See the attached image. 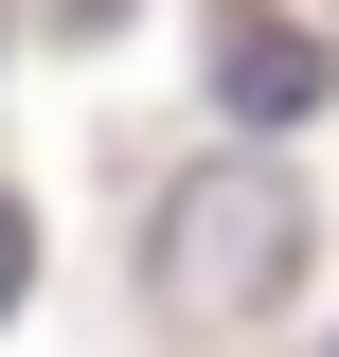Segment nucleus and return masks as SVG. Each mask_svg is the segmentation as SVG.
Masks as SVG:
<instances>
[{
    "instance_id": "1",
    "label": "nucleus",
    "mask_w": 339,
    "mask_h": 357,
    "mask_svg": "<svg viewBox=\"0 0 339 357\" xmlns=\"http://www.w3.org/2000/svg\"><path fill=\"white\" fill-rule=\"evenodd\" d=\"M286 268H303V197H286L268 161L179 178V215H161V304H179V321H250V304H286Z\"/></svg>"
},
{
    "instance_id": "2",
    "label": "nucleus",
    "mask_w": 339,
    "mask_h": 357,
    "mask_svg": "<svg viewBox=\"0 0 339 357\" xmlns=\"http://www.w3.org/2000/svg\"><path fill=\"white\" fill-rule=\"evenodd\" d=\"M322 36H286V18H214V107H232V126H303V107H322Z\"/></svg>"
},
{
    "instance_id": "3",
    "label": "nucleus",
    "mask_w": 339,
    "mask_h": 357,
    "mask_svg": "<svg viewBox=\"0 0 339 357\" xmlns=\"http://www.w3.org/2000/svg\"><path fill=\"white\" fill-rule=\"evenodd\" d=\"M0 304H18V215H0Z\"/></svg>"
}]
</instances>
